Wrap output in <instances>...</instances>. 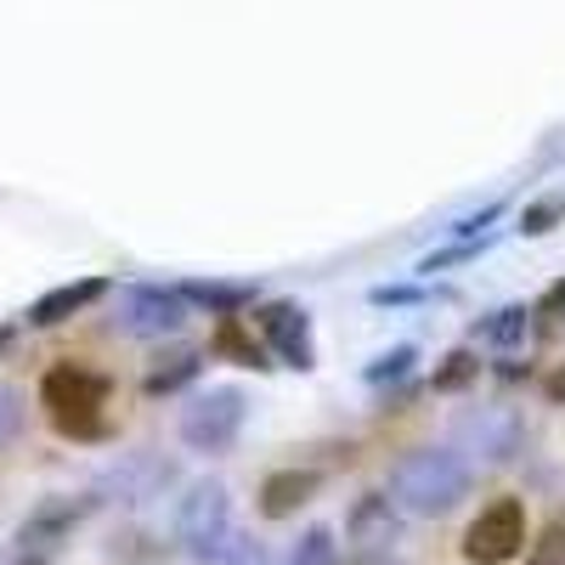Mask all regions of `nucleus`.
I'll return each mask as SVG.
<instances>
[{
  "label": "nucleus",
  "instance_id": "7c9ffc66",
  "mask_svg": "<svg viewBox=\"0 0 565 565\" xmlns=\"http://www.w3.org/2000/svg\"><path fill=\"white\" fill-rule=\"evenodd\" d=\"M12 565H45V554H18Z\"/></svg>",
  "mask_w": 565,
  "mask_h": 565
},
{
  "label": "nucleus",
  "instance_id": "a211bd4d",
  "mask_svg": "<svg viewBox=\"0 0 565 565\" xmlns=\"http://www.w3.org/2000/svg\"><path fill=\"white\" fill-rule=\"evenodd\" d=\"M476 380H481V356L469 351V345H458V351H447L441 367L430 373V391H436V396H458V391H469Z\"/></svg>",
  "mask_w": 565,
  "mask_h": 565
},
{
  "label": "nucleus",
  "instance_id": "6ab92c4d",
  "mask_svg": "<svg viewBox=\"0 0 565 565\" xmlns=\"http://www.w3.org/2000/svg\"><path fill=\"white\" fill-rule=\"evenodd\" d=\"M559 221H565V186H554V193H543V199H532L521 210V232H526V238H543V232H554Z\"/></svg>",
  "mask_w": 565,
  "mask_h": 565
},
{
  "label": "nucleus",
  "instance_id": "aec40b11",
  "mask_svg": "<svg viewBox=\"0 0 565 565\" xmlns=\"http://www.w3.org/2000/svg\"><path fill=\"white\" fill-rule=\"evenodd\" d=\"M289 565H340V543L328 526H311L295 548H289Z\"/></svg>",
  "mask_w": 565,
  "mask_h": 565
},
{
  "label": "nucleus",
  "instance_id": "412c9836",
  "mask_svg": "<svg viewBox=\"0 0 565 565\" xmlns=\"http://www.w3.org/2000/svg\"><path fill=\"white\" fill-rule=\"evenodd\" d=\"M526 565H565V514H554V521L526 543Z\"/></svg>",
  "mask_w": 565,
  "mask_h": 565
},
{
  "label": "nucleus",
  "instance_id": "b1692460",
  "mask_svg": "<svg viewBox=\"0 0 565 565\" xmlns=\"http://www.w3.org/2000/svg\"><path fill=\"white\" fill-rule=\"evenodd\" d=\"M532 322H565V277H554L532 306Z\"/></svg>",
  "mask_w": 565,
  "mask_h": 565
},
{
  "label": "nucleus",
  "instance_id": "cd10ccee",
  "mask_svg": "<svg viewBox=\"0 0 565 565\" xmlns=\"http://www.w3.org/2000/svg\"><path fill=\"white\" fill-rule=\"evenodd\" d=\"M543 396H548V402H554V407H565V362H559V367H548V373H543Z\"/></svg>",
  "mask_w": 565,
  "mask_h": 565
},
{
  "label": "nucleus",
  "instance_id": "0eeeda50",
  "mask_svg": "<svg viewBox=\"0 0 565 565\" xmlns=\"http://www.w3.org/2000/svg\"><path fill=\"white\" fill-rule=\"evenodd\" d=\"M114 328L130 334V340H170V334L186 328V295L164 289V282H136V289L119 295Z\"/></svg>",
  "mask_w": 565,
  "mask_h": 565
},
{
  "label": "nucleus",
  "instance_id": "9d476101",
  "mask_svg": "<svg viewBox=\"0 0 565 565\" xmlns=\"http://www.w3.org/2000/svg\"><path fill=\"white\" fill-rule=\"evenodd\" d=\"M317 492H322V469H311V463H282V469H271V476H260L255 509L266 514V521H289V514H300Z\"/></svg>",
  "mask_w": 565,
  "mask_h": 565
},
{
  "label": "nucleus",
  "instance_id": "ddd939ff",
  "mask_svg": "<svg viewBox=\"0 0 565 565\" xmlns=\"http://www.w3.org/2000/svg\"><path fill=\"white\" fill-rule=\"evenodd\" d=\"M103 295H108V277H79V282H63V289L40 295V300L29 306V322H34V328H57V322H68V317L90 311Z\"/></svg>",
  "mask_w": 565,
  "mask_h": 565
},
{
  "label": "nucleus",
  "instance_id": "5701e85b",
  "mask_svg": "<svg viewBox=\"0 0 565 565\" xmlns=\"http://www.w3.org/2000/svg\"><path fill=\"white\" fill-rule=\"evenodd\" d=\"M18 430H23V396L12 385H0V447L18 441Z\"/></svg>",
  "mask_w": 565,
  "mask_h": 565
},
{
  "label": "nucleus",
  "instance_id": "c756f323",
  "mask_svg": "<svg viewBox=\"0 0 565 565\" xmlns=\"http://www.w3.org/2000/svg\"><path fill=\"white\" fill-rule=\"evenodd\" d=\"M12 345H18V334H12V328H0V356H7Z\"/></svg>",
  "mask_w": 565,
  "mask_h": 565
},
{
  "label": "nucleus",
  "instance_id": "a878e982",
  "mask_svg": "<svg viewBox=\"0 0 565 565\" xmlns=\"http://www.w3.org/2000/svg\"><path fill=\"white\" fill-rule=\"evenodd\" d=\"M503 215V204H487L481 215H463V221H452V232H458V238H481V226H492Z\"/></svg>",
  "mask_w": 565,
  "mask_h": 565
},
{
  "label": "nucleus",
  "instance_id": "4be33fe9",
  "mask_svg": "<svg viewBox=\"0 0 565 565\" xmlns=\"http://www.w3.org/2000/svg\"><path fill=\"white\" fill-rule=\"evenodd\" d=\"M413 362H418V351H413V345H396V351H385V356L373 362V367H362V380H367V385H385V380H407V373H413Z\"/></svg>",
  "mask_w": 565,
  "mask_h": 565
},
{
  "label": "nucleus",
  "instance_id": "c85d7f7f",
  "mask_svg": "<svg viewBox=\"0 0 565 565\" xmlns=\"http://www.w3.org/2000/svg\"><path fill=\"white\" fill-rule=\"evenodd\" d=\"M345 565H402V559H396L391 548H356V554H351Z\"/></svg>",
  "mask_w": 565,
  "mask_h": 565
},
{
  "label": "nucleus",
  "instance_id": "9b49d317",
  "mask_svg": "<svg viewBox=\"0 0 565 565\" xmlns=\"http://www.w3.org/2000/svg\"><path fill=\"white\" fill-rule=\"evenodd\" d=\"M90 509H97V498H45V503L29 514V521L18 526V548H23V554H45V548H57V543L85 521Z\"/></svg>",
  "mask_w": 565,
  "mask_h": 565
},
{
  "label": "nucleus",
  "instance_id": "393cba45",
  "mask_svg": "<svg viewBox=\"0 0 565 565\" xmlns=\"http://www.w3.org/2000/svg\"><path fill=\"white\" fill-rule=\"evenodd\" d=\"M221 565H266V548H260L255 537H226Z\"/></svg>",
  "mask_w": 565,
  "mask_h": 565
},
{
  "label": "nucleus",
  "instance_id": "f8f14e48",
  "mask_svg": "<svg viewBox=\"0 0 565 565\" xmlns=\"http://www.w3.org/2000/svg\"><path fill=\"white\" fill-rule=\"evenodd\" d=\"M345 537L356 548H396L402 543V509L391 503V492H362L345 509Z\"/></svg>",
  "mask_w": 565,
  "mask_h": 565
},
{
  "label": "nucleus",
  "instance_id": "bb28decb",
  "mask_svg": "<svg viewBox=\"0 0 565 565\" xmlns=\"http://www.w3.org/2000/svg\"><path fill=\"white\" fill-rule=\"evenodd\" d=\"M367 300L373 306H413V300H424V289H391V282H385V289H373Z\"/></svg>",
  "mask_w": 565,
  "mask_h": 565
},
{
  "label": "nucleus",
  "instance_id": "2eb2a0df",
  "mask_svg": "<svg viewBox=\"0 0 565 565\" xmlns=\"http://www.w3.org/2000/svg\"><path fill=\"white\" fill-rule=\"evenodd\" d=\"M199 373H204V351H199V345H175V351H164V356L148 367L141 391H148V396H175L181 385H193Z\"/></svg>",
  "mask_w": 565,
  "mask_h": 565
},
{
  "label": "nucleus",
  "instance_id": "4468645a",
  "mask_svg": "<svg viewBox=\"0 0 565 565\" xmlns=\"http://www.w3.org/2000/svg\"><path fill=\"white\" fill-rule=\"evenodd\" d=\"M210 351L226 356V362H238V367H271V362H266L271 351L260 345V334L249 328V317H221L215 334H210Z\"/></svg>",
  "mask_w": 565,
  "mask_h": 565
},
{
  "label": "nucleus",
  "instance_id": "20e7f679",
  "mask_svg": "<svg viewBox=\"0 0 565 565\" xmlns=\"http://www.w3.org/2000/svg\"><path fill=\"white\" fill-rule=\"evenodd\" d=\"M232 537V492L221 481H193L175 498V543L193 554V559H221Z\"/></svg>",
  "mask_w": 565,
  "mask_h": 565
},
{
  "label": "nucleus",
  "instance_id": "423d86ee",
  "mask_svg": "<svg viewBox=\"0 0 565 565\" xmlns=\"http://www.w3.org/2000/svg\"><path fill=\"white\" fill-rule=\"evenodd\" d=\"M458 554L469 565H509L526 554V503L521 498H492L481 503V514L463 526Z\"/></svg>",
  "mask_w": 565,
  "mask_h": 565
},
{
  "label": "nucleus",
  "instance_id": "39448f33",
  "mask_svg": "<svg viewBox=\"0 0 565 565\" xmlns=\"http://www.w3.org/2000/svg\"><path fill=\"white\" fill-rule=\"evenodd\" d=\"M244 418H249V396L238 385H210V391H199L193 402L181 407L175 430H181V441L193 452H226L232 441H238Z\"/></svg>",
  "mask_w": 565,
  "mask_h": 565
},
{
  "label": "nucleus",
  "instance_id": "1a4fd4ad",
  "mask_svg": "<svg viewBox=\"0 0 565 565\" xmlns=\"http://www.w3.org/2000/svg\"><path fill=\"white\" fill-rule=\"evenodd\" d=\"M170 481H175V463H170V458H159V452H130V458H119L114 469H103L97 492L114 498V503H148V498H159Z\"/></svg>",
  "mask_w": 565,
  "mask_h": 565
},
{
  "label": "nucleus",
  "instance_id": "7ed1b4c3",
  "mask_svg": "<svg viewBox=\"0 0 565 565\" xmlns=\"http://www.w3.org/2000/svg\"><path fill=\"white\" fill-rule=\"evenodd\" d=\"M452 452L463 463H481V469H503L526 452V418L503 407V402H481V407H463L452 418Z\"/></svg>",
  "mask_w": 565,
  "mask_h": 565
},
{
  "label": "nucleus",
  "instance_id": "6e6552de",
  "mask_svg": "<svg viewBox=\"0 0 565 565\" xmlns=\"http://www.w3.org/2000/svg\"><path fill=\"white\" fill-rule=\"evenodd\" d=\"M249 328L260 334V345L282 362V367H317V345H311V317H306V306H295V300H266V306H255V317H249Z\"/></svg>",
  "mask_w": 565,
  "mask_h": 565
},
{
  "label": "nucleus",
  "instance_id": "f257e3e1",
  "mask_svg": "<svg viewBox=\"0 0 565 565\" xmlns=\"http://www.w3.org/2000/svg\"><path fill=\"white\" fill-rule=\"evenodd\" d=\"M391 503L413 521H441L469 492H476V469H469L452 447H413L391 463Z\"/></svg>",
  "mask_w": 565,
  "mask_h": 565
},
{
  "label": "nucleus",
  "instance_id": "f3484780",
  "mask_svg": "<svg viewBox=\"0 0 565 565\" xmlns=\"http://www.w3.org/2000/svg\"><path fill=\"white\" fill-rule=\"evenodd\" d=\"M532 334V306H503L492 317L476 322V340H487L492 351H514V345H526Z\"/></svg>",
  "mask_w": 565,
  "mask_h": 565
},
{
  "label": "nucleus",
  "instance_id": "dca6fc26",
  "mask_svg": "<svg viewBox=\"0 0 565 565\" xmlns=\"http://www.w3.org/2000/svg\"><path fill=\"white\" fill-rule=\"evenodd\" d=\"M181 295H186V306H204L210 317H238L244 306L260 300L255 282H221V277H210V282H181Z\"/></svg>",
  "mask_w": 565,
  "mask_h": 565
},
{
  "label": "nucleus",
  "instance_id": "f03ea898",
  "mask_svg": "<svg viewBox=\"0 0 565 565\" xmlns=\"http://www.w3.org/2000/svg\"><path fill=\"white\" fill-rule=\"evenodd\" d=\"M108 396H114V380L85 362H57L40 373V402L52 413L57 436L68 441H103L108 436Z\"/></svg>",
  "mask_w": 565,
  "mask_h": 565
}]
</instances>
